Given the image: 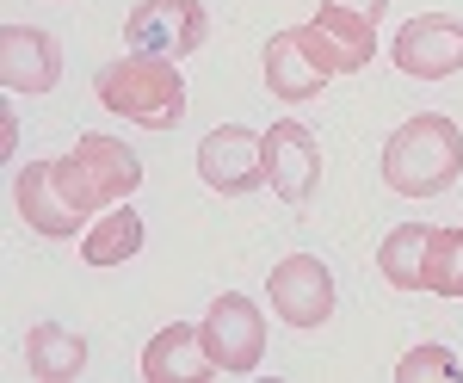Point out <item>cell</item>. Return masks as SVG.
Wrapping results in <instances>:
<instances>
[{
	"instance_id": "cell-17",
	"label": "cell",
	"mask_w": 463,
	"mask_h": 383,
	"mask_svg": "<svg viewBox=\"0 0 463 383\" xmlns=\"http://www.w3.org/2000/svg\"><path fill=\"white\" fill-rule=\"evenodd\" d=\"M427 291L432 297H463V223L432 229V242H427Z\"/></svg>"
},
{
	"instance_id": "cell-10",
	"label": "cell",
	"mask_w": 463,
	"mask_h": 383,
	"mask_svg": "<svg viewBox=\"0 0 463 383\" xmlns=\"http://www.w3.org/2000/svg\"><path fill=\"white\" fill-rule=\"evenodd\" d=\"M62 81V37L43 25H0V87L6 93H50Z\"/></svg>"
},
{
	"instance_id": "cell-1",
	"label": "cell",
	"mask_w": 463,
	"mask_h": 383,
	"mask_svg": "<svg viewBox=\"0 0 463 383\" xmlns=\"http://www.w3.org/2000/svg\"><path fill=\"white\" fill-rule=\"evenodd\" d=\"M463 174V130L445 111H414L383 137V186L402 198H439Z\"/></svg>"
},
{
	"instance_id": "cell-15",
	"label": "cell",
	"mask_w": 463,
	"mask_h": 383,
	"mask_svg": "<svg viewBox=\"0 0 463 383\" xmlns=\"http://www.w3.org/2000/svg\"><path fill=\"white\" fill-rule=\"evenodd\" d=\"M143 216L130 205H111L106 216H93L87 223V242H80V260L87 266H124V260H137L143 254Z\"/></svg>"
},
{
	"instance_id": "cell-20",
	"label": "cell",
	"mask_w": 463,
	"mask_h": 383,
	"mask_svg": "<svg viewBox=\"0 0 463 383\" xmlns=\"http://www.w3.org/2000/svg\"><path fill=\"white\" fill-rule=\"evenodd\" d=\"M13 142H19V124H13V111H6V118H0V148L13 155Z\"/></svg>"
},
{
	"instance_id": "cell-2",
	"label": "cell",
	"mask_w": 463,
	"mask_h": 383,
	"mask_svg": "<svg viewBox=\"0 0 463 383\" xmlns=\"http://www.w3.org/2000/svg\"><path fill=\"white\" fill-rule=\"evenodd\" d=\"M93 93H99L106 111L143 124V130H174L185 118V69L174 56H148V50L111 56L93 74Z\"/></svg>"
},
{
	"instance_id": "cell-13",
	"label": "cell",
	"mask_w": 463,
	"mask_h": 383,
	"mask_svg": "<svg viewBox=\"0 0 463 383\" xmlns=\"http://www.w3.org/2000/svg\"><path fill=\"white\" fill-rule=\"evenodd\" d=\"M143 378L148 383H204V378H222V371H216V359L204 352V328L167 321L143 347Z\"/></svg>"
},
{
	"instance_id": "cell-14",
	"label": "cell",
	"mask_w": 463,
	"mask_h": 383,
	"mask_svg": "<svg viewBox=\"0 0 463 383\" xmlns=\"http://www.w3.org/2000/svg\"><path fill=\"white\" fill-rule=\"evenodd\" d=\"M25 365L37 383H69L87 371V334H74L62 321H37L25 334Z\"/></svg>"
},
{
	"instance_id": "cell-18",
	"label": "cell",
	"mask_w": 463,
	"mask_h": 383,
	"mask_svg": "<svg viewBox=\"0 0 463 383\" xmlns=\"http://www.w3.org/2000/svg\"><path fill=\"white\" fill-rule=\"evenodd\" d=\"M458 378H463V365H458L445 347H439V340L414 347L402 365H395V383H458Z\"/></svg>"
},
{
	"instance_id": "cell-6",
	"label": "cell",
	"mask_w": 463,
	"mask_h": 383,
	"mask_svg": "<svg viewBox=\"0 0 463 383\" xmlns=\"http://www.w3.org/2000/svg\"><path fill=\"white\" fill-rule=\"evenodd\" d=\"M198 179L216 198H248L253 186H266V130L248 124H216L198 142Z\"/></svg>"
},
{
	"instance_id": "cell-5",
	"label": "cell",
	"mask_w": 463,
	"mask_h": 383,
	"mask_svg": "<svg viewBox=\"0 0 463 383\" xmlns=\"http://www.w3.org/2000/svg\"><path fill=\"white\" fill-rule=\"evenodd\" d=\"M211 37V13L204 0H137L124 19V43L148 50V56H198Z\"/></svg>"
},
{
	"instance_id": "cell-9",
	"label": "cell",
	"mask_w": 463,
	"mask_h": 383,
	"mask_svg": "<svg viewBox=\"0 0 463 383\" xmlns=\"http://www.w3.org/2000/svg\"><path fill=\"white\" fill-rule=\"evenodd\" d=\"M266 186L285 198V205H309L321 186V142L309 124L279 118L266 124Z\"/></svg>"
},
{
	"instance_id": "cell-16",
	"label": "cell",
	"mask_w": 463,
	"mask_h": 383,
	"mask_svg": "<svg viewBox=\"0 0 463 383\" xmlns=\"http://www.w3.org/2000/svg\"><path fill=\"white\" fill-rule=\"evenodd\" d=\"M427 242H432L427 223H395L390 235H383V247H377L383 284H395V291H427Z\"/></svg>"
},
{
	"instance_id": "cell-7",
	"label": "cell",
	"mask_w": 463,
	"mask_h": 383,
	"mask_svg": "<svg viewBox=\"0 0 463 383\" xmlns=\"http://www.w3.org/2000/svg\"><path fill=\"white\" fill-rule=\"evenodd\" d=\"M266 303L279 310L285 328H321L334 315V273L321 254H285L266 273Z\"/></svg>"
},
{
	"instance_id": "cell-3",
	"label": "cell",
	"mask_w": 463,
	"mask_h": 383,
	"mask_svg": "<svg viewBox=\"0 0 463 383\" xmlns=\"http://www.w3.org/2000/svg\"><path fill=\"white\" fill-rule=\"evenodd\" d=\"M137 186H143V161H137V148L118 142V137H99V130H87V137L56 161V192H62L74 210H87V216H93V210L124 205Z\"/></svg>"
},
{
	"instance_id": "cell-8",
	"label": "cell",
	"mask_w": 463,
	"mask_h": 383,
	"mask_svg": "<svg viewBox=\"0 0 463 383\" xmlns=\"http://www.w3.org/2000/svg\"><path fill=\"white\" fill-rule=\"evenodd\" d=\"M390 62L414 81H451L463 74V19L451 13H420L408 19L390 43Z\"/></svg>"
},
{
	"instance_id": "cell-19",
	"label": "cell",
	"mask_w": 463,
	"mask_h": 383,
	"mask_svg": "<svg viewBox=\"0 0 463 383\" xmlns=\"http://www.w3.org/2000/svg\"><path fill=\"white\" fill-rule=\"evenodd\" d=\"M321 6H346V13H364V19H383L390 0H321Z\"/></svg>"
},
{
	"instance_id": "cell-11",
	"label": "cell",
	"mask_w": 463,
	"mask_h": 383,
	"mask_svg": "<svg viewBox=\"0 0 463 383\" xmlns=\"http://www.w3.org/2000/svg\"><path fill=\"white\" fill-rule=\"evenodd\" d=\"M13 205L25 216V229L50 235V242H69L87 229V210H74L62 192H56V161H25L19 179H13Z\"/></svg>"
},
{
	"instance_id": "cell-12",
	"label": "cell",
	"mask_w": 463,
	"mask_h": 383,
	"mask_svg": "<svg viewBox=\"0 0 463 383\" xmlns=\"http://www.w3.org/2000/svg\"><path fill=\"white\" fill-rule=\"evenodd\" d=\"M260 62H266V93H272L279 105L316 100L321 87L334 81V74L309 56V43H303V32H297V25H285V32L266 37V56H260Z\"/></svg>"
},
{
	"instance_id": "cell-4",
	"label": "cell",
	"mask_w": 463,
	"mask_h": 383,
	"mask_svg": "<svg viewBox=\"0 0 463 383\" xmlns=\"http://www.w3.org/2000/svg\"><path fill=\"white\" fill-rule=\"evenodd\" d=\"M198 328H204V352L216 359L222 378L260 371V359H266V315H260V303H248L241 291H222Z\"/></svg>"
}]
</instances>
